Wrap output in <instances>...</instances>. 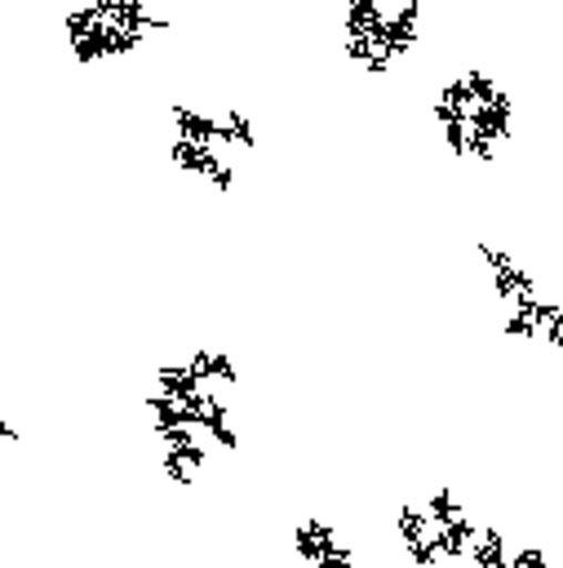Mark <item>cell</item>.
<instances>
[{
	"mask_svg": "<svg viewBox=\"0 0 563 568\" xmlns=\"http://www.w3.org/2000/svg\"><path fill=\"white\" fill-rule=\"evenodd\" d=\"M430 120L457 160L492 164L514 138V93L488 67H457L430 98Z\"/></svg>",
	"mask_w": 563,
	"mask_h": 568,
	"instance_id": "1",
	"label": "cell"
},
{
	"mask_svg": "<svg viewBox=\"0 0 563 568\" xmlns=\"http://www.w3.org/2000/svg\"><path fill=\"white\" fill-rule=\"evenodd\" d=\"M479 266L497 297V328L519 346H541L563 355V302L541 288V280L501 244H479Z\"/></svg>",
	"mask_w": 563,
	"mask_h": 568,
	"instance_id": "2",
	"label": "cell"
},
{
	"mask_svg": "<svg viewBox=\"0 0 563 568\" xmlns=\"http://www.w3.org/2000/svg\"><path fill=\"white\" fill-rule=\"evenodd\" d=\"M474 537L479 519L452 488H430L395 510V546L412 568H461Z\"/></svg>",
	"mask_w": 563,
	"mask_h": 568,
	"instance_id": "3",
	"label": "cell"
},
{
	"mask_svg": "<svg viewBox=\"0 0 563 568\" xmlns=\"http://www.w3.org/2000/svg\"><path fill=\"white\" fill-rule=\"evenodd\" d=\"M421 0H350L341 9V53L350 67L381 75L421 44Z\"/></svg>",
	"mask_w": 563,
	"mask_h": 568,
	"instance_id": "4",
	"label": "cell"
},
{
	"mask_svg": "<svg viewBox=\"0 0 563 568\" xmlns=\"http://www.w3.org/2000/svg\"><path fill=\"white\" fill-rule=\"evenodd\" d=\"M62 31L75 62L93 67L142 49L155 31H168V13L146 0H84L66 9Z\"/></svg>",
	"mask_w": 563,
	"mask_h": 568,
	"instance_id": "5",
	"label": "cell"
},
{
	"mask_svg": "<svg viewBox=\"0 0 563 568\" xmlns=\"http://www.w3.org/2000/svg\"><path fill=\"white\" fill-rule=\"evenodd\" d=\"M284 568H359V564H355V550H350L346 532L337 524L310 515V519H301L293 528Z\"/></svg>",
	"mask_w": 563,
	"mask_h": 568,
	"instance_id": "6",
	"label": "cell"
},
{
	"mask_svg": "<svg viewBox=\"0 0 563 568\" xmlns=\"http://www.w3.org/2000/svg\"><path fill=\"white\" fill-rule=\"evenodd\" d=\"M461 568H550V550L541 541H528L510 528L479 524V537Z\"/></svg>",
	"mask_w": 563,
	"mask_h": 568,
	"instance_id": "7",
	"label": "cell"
},
{
	"mask_svg": "<svg viewBox=\"0 0 563 568\" xmlns=\"http://www.w3.org/2000/svg\"><path fill=\"white\" fill-rule=\"evenodd\" d=\"M231 155H235V151H226V146H204V142L168 138V160H173L182 173L204 178L213 191H235L239 169H235V160H231Z\"/></svg>",
	"mask_w": 563,
	"mask_h": 568,
	"instance_id": "8",
	"label": "cell"
},
{
	"mask_svg": "<svg viewBox=\"0 0 563 568\" xmlns=\"http://www.w3.org/2000/svg\"><path fill=\"white\" fill-rule=\"evenodd\" d=\"M18 439H22V430L13 422H0V444H18Z\"/></svg>",
	"mask_w": 563,
	"mask_h": 568,
	"instance_id": "9",
	"label": "cell"
},
{
	"mask_svg": "<svg viewBox=\"0 0 563 568\" xmlns=\"http://www.w3.org/2000/svg\"><path fill=\"white\" fill-rule=\"evenodd\" d=\"M395 568H412V564H395Z\"/></svg>",
	"mask_w": 563,
	"mask_h": 568,
	"instance_id": "10",
	"label": "cell"
}]
</instances>
